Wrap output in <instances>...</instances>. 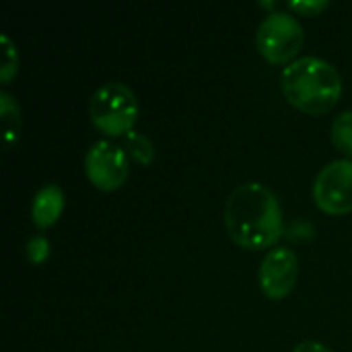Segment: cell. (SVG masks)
Here are the masks:
<instances>
[{"instance_id": "5", "label": "cell", "mask_w": 352, "mask_h": 352, "mask_svg": "<svg viewBox=\"0 0 352 352\" xmlns=\"http://www.w3.org/2000/svg\"><path fill=\"white\" fill-rule=\"evenodd\" d=\"M316 204L334 217L352 212V161L340 159L328 163L314 184Z\"/></svg>"}, {"instance_id": "12", "label": "cell", "mask_w": 352, "mask_h": 352, "mask_svg": "<svg viewBox=\"0 0 352 352\" xmlns=\"http://www.w3.org/2000/svg\"><path fill=\"white\" fill-rule=\"evenodd\" d=\"M50 256V241L43 235H35L27 241V258L31 264L39 266L47 260Z\"/></svg>"}, {"instance_id": "4", "label": "cell", "mask_w": 352, "mask_h": 352, "mask_svg": "<svg viewBox=\"0 0 352 352\" xmlns=\"http://www.w3.org/2000/svg\"><path fill=\"white\" fill-rule=\"evenodd\" d=\"M303 27L293 14L272 12L260 23L256 43L268 62L283 64L297 56L303 45Z\"/></svg>"}, {"instance_id": "1", "label": "cell", "mask_w": 352, "mask_h": 352, "mask_svg": "<svg viewBox=\"0 0 352 352\" xmlns=\"http://www.w3.org/2000/svg\"><path fill=\"white\" fill-rule=\"evenodd\" d=\"M225 225L231 239L248 250L274 245L283 235V212L274 192L258 182L231 192L225 204Z\"/></svg>"}, {"instance_id": "3", "label": "cell", "mask_w": 352, "mask_h": 352, "mask_svg": "<svg viewBox=\"0 0 352 352\" xmlns=\"http://www.w3.org/2000/svg\"><path fill=\"white\" fill-rule=\"evenodd\" d=\"M89 113L95 128L103 134L126 136L138 118V101L126 85L105 82L93 93Z\"/></svg>"}, {"instance_id": "6", "label": "cell", "mask_w": 352, "mask_h": 352, "mask_svg": "<svg viewBox=\"0 0 352 352\" xmlns=\"http://www.w3.org/2000/svg\"><path fill=\"white\" fill-rule=\"evenodd\" d=\"M85 171L95 188L111 192L128 177V157L116 142L97 140L85 155Z\"/></svg>"}, {"instance_id": "10", "label": "cell", "mask_w": 352, "mask_h": 352, "mask_svg": "<svg viewBox=\"0 0 352 352\" xmlns=\"http://www.w3.org/2000/svg\"><path fill=\"white\" fill-rule=\"evenodd\" d=\"M332 142L342 155L352 157V111H342L334 120V124H332Z\"/></svg>"}, {"instance_id": "7", "label": "cell", "mask_w": 352, "mask_h": 352, "mask_svg": "<svg viewBox=\"0 0 352 352\" xmlns=\"http://www.w3.org/2000/svg\"><path fill=\"white\" fill-rule=\"evenodd\" d=\"M299 276V260L289 248H274L266 254L260 266V289L268 299H285L295 289Z\"/></svg>"}, {"instance_id": "13", "label": "cell", "mask_w": 352, "mask_h": 352, "mask_svg": "<svg viewBox=\"0 0 352 352\" xmlns=\"http://www.w3.org/2000/svg\"><path fill=\"white\" fill-rule=\"evenodd\" d=\"M0 39H2L4 52H6V62L2 66L0 76H2V82H8L12 78V74L16 72V64H19V60H16V47H14V43L10 41L8 35H0Z\"/></svg>"}, {"instance_id": "11", "label": "cell", "mask_w": 352, "mask_h": 352, "mask_svg": "<svg viewBox=\"0 0 352 352\" xmlns=\"http://www.w3.org/2000/svg\"><path fill=\"white\" fill-rule=\"evenodd\" d=\"M126 146L130 151V155L140 163V165H151L153 159H155V146H153V140L146 138L144 134L136 132V130H130L126 136Z\"/></svg>"}, {"instance_id": "14", "label": "cell", "mask_w": 352, "mask_h": 352, "mask_svg": "<svg viewBox=\"0 0 352 352\" xmlns=\"http://www.w3.org/2000/svg\"><path fill=\"white\" fill-rule=\"evenodd\" d=\"M289 6H291L293 10H297L299 14H303V16H314V14L322 12V10L328 6V2H326V0H311V2H289Z\"/></svg>"}, {"instance_id": "2", "label": "cell", "mask_w": 352, "mask_h": 352, "mask_svg": "<svg viewBox=\"0 0 352 352\" xmlns=\"http://www.w3.org/2000/svg\"><path fill=\"white\" fill-rule=\"evenodd\" d=\"M280 87L289 103L309 116H322L330 111L342 95L338 70L328 60L318 56L293 60L283 70Z\"/></svg>"}, {"instance_id": "8", "label": "cell", "mask_w": 352, "mask_h": 352, "mask_svg": "<svg viewBox=\"0 0 352 352\" xmlns=\"http://www.w3.org/2000/svg\"><path fill=\"white\" fill-rule=\"evenodd\" d=\"M62 210H64V192H62V188L56 186V184H47L33 198L31 219L39 229H47L60 219Z\"/></svg>"}, {"instance_id": "9", "label": "cell", "mask_w": 352, "mask_h": 352, "mask_svg": "<svg viewBox=\"0 0 352 352\" xmlns=\"http://www.w3.org/2000/svg\"><path fill=\"white\" fill-rule=\"evenodd\" d=\"M0 111H2V126H4V136H6V146L10 148L19 136V130H21V116H19V105L16 101L6 93L2 91L0 93Z\"/></svg>"}, {"instance_id": "15", "label": "cell", "mask_w": 352, "mask_h": 352, "mask_svg": "<svg viewBox=\"0 0 352 352\" xmlns=\"http://www.w3.org/2000/svg\"><path fill=\"white\" fill-rule=\"evenodd\" d=\"M293 352H332V351H330L326 344H322V342H316V340H305V342L297 344Z\"/></svg>"}]
</instances>
